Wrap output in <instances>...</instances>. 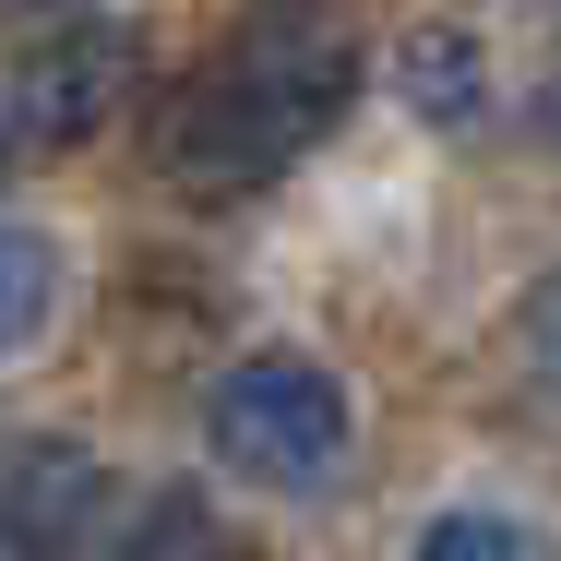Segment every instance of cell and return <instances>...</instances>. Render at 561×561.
<instances>
[{"mask_svg":"<svg viewBox=\"0 0 561 561\" xmlns=\"http://www.w3.org/2000/svg\"><path fill=\"white\" fill-rule=\"evenodd\" d=\"M394 84H407L431 119H478V36H454V24H419V36L394 48Z\"/></svg>","mask_w":561,"mask_h":561,"instance_id":"cell-7","label":"cell"},{"mask_svg":"<svg viewBox=\"0 0 561 561\" xmlns=\"http://www.w3.org/2000/svg\"><path fill=\"white\" fill-rule=\"evenodd\" d=\"M204 443H216L227 478H251V490H323L358 443V407H346L335 358H311V346H251V358H227L216 407H204Z\"/></svg>","mask_w":561,"mask_h":561,"instance_id":"cell-2","label":"cell"},{"mask_svg":"<svg viewBox=\"0 0 561 561\" xmlns=\"http://www.w3.org/2000/svg\"><path fill=\"white\" fill-rule=\"evenodd\" d=\"M131 72H144V36L131 24H60L48 48H24V72H12V144H36V156H60V144H84V131H108L119 96H131Z\"/></svg>","mask_w":561,"mask_h":561,"instance_id":"cell-3","label":"cell"},{"mask_svg":"<svg viewBox=\"0 0 561 561\" xmlns=\"http://www.w3.org/2000/svg\"><path fill=\"white\" fill-rule=\"evenodd\" d=\"M346 108H358V36L323 12H263L168 96L156 168L192 204H239V192H275Z\"/></svg>","mask_w":561,"mask_h":561,"instance_id":"cell-1","label":"cell"},{"mask_svg":"<svg viewBox=\"0 0 561 561\" xmlns=\"http://www.w3.org/2000/svg\"><path fill=\"white\" fill-rule=\"evenodd\" d=\"M119 561H263L239 526H227L216 502H192V490H168V502H144L131 514V538H119Z\"/></svg>","mask_w":561,"mask_h":561,"instance_id":"cell-5","label":"cell"},{"mask_svg":"<svg viewBox=\"0 0 561 561\" xmlns=\"http://www.w3.org/2000/svg\"><path fill=\"white\" fill-rule=\"evenodd\" d=\"M96 454L84 443H24L0 466V561H84L96 550Z\"/></svg>","mask_w":561,"mask_h":561,"instance_id":"cell-4","label":"cell"},{"mask_svg":"<svg viewBox=\"0 0 561 561\" xmlns=\"http://www.w3.org/2000/svg\"><path fill=\"white\" fill-rule=\"evenodd\" d=\"M550 119H561V96H550Z\"/></svg>","mask_w":561,"mask_h":561,"instance_id":"cell-11","label":"cell"},{"mask_svg":"<svg viewBox=\"0 0 561 561\" xmlns=\"http://www.w3.org/2000/svg\"><path fill=\"white\" fill-rule=\"evenodd\" d=\"M0 168H12V108H0Z\"/></svg>","mask_w":561,"mask_h":561,"instance_id":"cell-10","label":"cell"},{"mask_svg":"<svg viewBox=\"0 0 561 561\" xmlns=\"http://www.w3.org/2000/svg\"><path fill=\"white\" fill-rule=\"evenodd\" d=\"M526 358H538V382L561 394V275L538 287V299H526Z\"/></svg>","mask_w":561,"mask_h":561,"instance_id":"cell-9","label":"cell"},{"mask_svg":"<svg viewBox=\"0 0 561 561\" xmlns=\"http://www.w3.org/2000/svg\"><path fill=\"white\" fill-rule=\"evenodd\" d=\"M48 311H60V239H36V227H0V358L48 335Z\"/></svg>","mask_w":561,"mask_h":561,"instance_id":"cell-6","label":"cell"},{"mask_svg":"<svg viewBox=\"0 0 561 561\" xmlns=\"http://www.w3.org/2000/svg\"><path fill=\"white\" fill-rule=\"evenodd\" d=\"M407 561H538V538L514 514H490V502H454V514H431L407 538Z\"/></svg>","mask_w":561,"mask_h":561,"instance_id":"cell-8","label":"cell"}]
</instances>
